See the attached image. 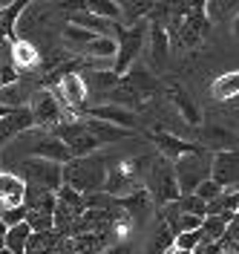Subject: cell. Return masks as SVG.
Returning <instances> with one entry per match:
<instances>
[{"label": "cell", "mask_w": 239, "mask_h": 254, "mask_svg": "<svg viewBox=\"0 0 239 254\" xmlns=\"http://www.w3.org/2000/svg\"><path fill=\"white\" fill-rule=\"evenodd\" d=\"M0 211H3V208H0Z\"/></svg>", "instance_id": "54"}, {"label": "cell", "mask_w": 239, "mask_h": 254, "mask_svg": "<svg viewBox=\"0 0 239 254\" xmlns=\"http://www.w3.org/2000/svg\"><path fill=\"white\" fill-rule=\"evenodd\" d=\"M210 156L213 153H207L205 147H202V150H196L191 156H182L173 162L176 185H179V193L182 196H191L205 179H210Z\"/></svg>", "instance_id": "5"}, {"label": "cell", "mask_w": 239, "mask_h": 254, "mask_svg": "<svg viewBox=\"0 0 239 254\" xmlns=\"http://www.w3.org/2000/svg\"><path fill=\"white\" fill-rule=\"evenodd\" d=\"M202 12H205L207 23H225L228 17H234L239 12V3L237 0H205Z\"/></svg>", "instance_id": "29"}, {"label": "cell", "mask_w": 239, "mask_h": 254, "mask_svg": "<svg viewBox=\"0 0 239 254\" xmlns=\"http://www.w3.org/2000/svg\"><path fill=\"white\" fill-rule=\"evenodd\" d=\"M0 254H9V252H6V249H0Z\"/></svg>", "instance_id": "51"}, {"label": "cell", "mask_w": 239, "mask_h": 254, "mask_svg": "<svg viewBox=\"0 0 239 254\" xmlns=\"http://www.w3.org/2000/svg\"><path fill=\"white\" fill-rule=\"evenodd\" d=\"M147 185V196L153 199V205H170L176 202L182 193H179V185H176V174H173V162H167V159H161L159 153L153 156L150 162V168H147V174H144V182Z\"/></svg>", "instance_id": "2"}, {"label": "cell", "mask_w": 239, "mask_h": 254, "mask_svg": "<svg viewBox=\"0 0 239 254\" xmlns=\"http://www.w3.org/2000/svg\"><path fill=\"white\" fill-rule=\"evenodd\" d=\"M81 122H84V127H87V133L98 142V147H104V144H115V142H121V139H130V136H133L130 130H118V127L104 125V122H96V119H81Z\"/></svg>", "instance_id": "21"}, {"label": "cell", "mask_w": 239, "mask_h": 254, "mask_svg": "<svg viewBox=\"0 0 239 254\" xmlns=\"http://www.w3.org/2000/svg\"><path fill=\"white\" fill-rule=\"evenodd\" d=\"M29 98H32V90L17 78L15 84H9V87L0 90V107H6V110H23V107H29Z\"/></svg>", "instance_id": "23"}, {"label": "cell", "mask_w": 239, "mask_h": 254, "mask_svg": "<svg viewBox=\"0 0 239 254\" xmlns=\"http://www.w3.org/2000/svg\"><path fill=\"white\" fill-rule=\"evenodd\" d=\"M222 254H237V252H234V249H225V252Z\"/></svg>", "instance_id": "49"}, {"label": "cell", "mask_w": 239, "mask_h": 254, "mask_svg": "<svg viewBox=\"0 0 239 254\" xmlns=\"http://www.w3.org/2000/svg\"><path fill=\"white\" fill-rule=\"evenodd\" d=\"M3 44H6V35H3V32H0V47H3Z\"/></svg>", "instance_id": "48"}, {"label": "cell", "mask_w": 239, "mask_h": 254, "mask_svg": "<svg viewBox=\"0 0 239 254\" xmlns=\"http://www.w3.org/2000/svg\"><path fill=\"white\" fill-rule=\"evenodd\" d=\"M167 95H170L173 107L179 110V116H182L188 125H193V127L202 125V113H199V107H196V101H193V98L185 93L179 84H167Z\"/></svg>", "instance_id": "20"}, {"label": "cell", "mask_w": 239, "mask_h": 254, "mask_svg": "<svg viewBox=\"0 0 239 254\" xmlns=\"http://www.w3.org/2000/svg\"><path fill=\"white\" fill-rule=\"evenodd\" d=\"M118 9H121V20H118V23H121L124 29H130V26H136V23L147 20L150 9H153V3H150V0H121Z\"/></svg>", "instance_id": "25"}, {"label": "cell", "mask_w": 239, "mask_h": 254, "mask_svg": "<svg viewBox=\"0 0 239 254\" xmlns=\"http://www.w3.org/2000/svg\"><path fill=\"white\" fill-rule=\"evenodd\" d=\"M9 113H12V110H6V107H0V119H3V116H9Z\"/></svg>", "instance_id": "47"}, {"label": "cell", "mask_w": 239, "mask_h": 254, "mask_svg": "<svg viewBox=\"0 0 239 254\" xmlns=\"http://www.w3.org/2000/svg\"><path fill=\"white\" fill-rule=\"evenodd\" d=\"M26 130H32L29 107H23V110H12L9 116H3V119H0V147H6L12 139H17V136L26 133Z\"/></svg>", "instance_id": "19"}, {"label": "cell", "mask_w": 239, "mask_h": 254, "mask_svg": "<svg viewBox=\"0 0 239 254\" xmlns=\"http://www.w3.org/2000/svg\"><path fill=\"white\" fill-rule=\"evenodd\" d=\"M176 208H179V214H191V217H202L205 220L207 217V205L199 199V196H179L176 199Z\"/></svg>", "instance_id": "37"}, {"label": "cell", "mask_w": 239, "mask_h": 254, "mask_svg": "<svg viewBox=\"0 0 239 254\" xmlns=\"http://www.w3.org/2000/svg\"><path fill=\"white\" fill-rule=\"evenodd\" d=\"M112 246L110 231H96V234H78V237H66L61 249L66 254H104V249Z\"/></svg>", "instance_id": "15"}, {"label": "cell", "mask_w": 239, "mask_h": 254, "mask_svg": "<svg viewBox=\"0 0 239 254\" xmlns=\"http://www.w3.org/2000/svg\"><path fill=\"white\" fill-rule=\"evenodd\" d=\"M78 116L81 119H96V122L112 125V127H118V130H130V133L139 127V113L115 107V104H93V107H84Z\"/></svg>", "instance_id": "9"}, {"label": "cell", "mask_w": 239, "mask_h": 254, "mask_svg": "<svg viewBox=\"0 0 239 254\" xmlns=\"http://www.w3.org/2000/svg\"><path fill=\"white\" fill-rule=\"evenodd\" d=\"M84 12L98 15V17H104V20H112V23L121 20V9H118L115 0H87V3H84ZM118 26H121V23H118Z\"/></svg>", "instance_id": "35"}, {"label": "cell", "mask_w": 239, "mask_h": 254, "mask_svg": "<svg viewBox=\"0 0 239 254\" xmlns=\"http://www.w3.org/2000/svg\"><path fill=\"white\" fill-rule=\"evenodd\" d=\"M219 193H222V188H219V185H216L213 179H205V182H202L199 188L193 190V196H199V199H202L205 205H207V202H213V199H216Z\"/></svg>", "instance_id": "39"}, {"label": "cell", "mask_w": 239, "mask_h": 254, "mask_svg": "<svg viewBox=\"0 0 239 254\" xmlns=\"http://www.w3.org/2000/svg\"><path fill=\"white\" fill-rule=\"evenodd\" d=\"M61 104L55 101V95L49 93V90H38L32 93L29 98V116H32V127L35 130H44L49 133L52 127H58L64 122V116H61Z\"/></svg>", "instance_id": "8"}, {"label": "cell", "mask_w": 239, "mask_h": 254, "mask_svg": "<svg viewBox=\"0 0 239 254\" xmlns=\"http://www.w3.org/2000/svg\"><path fill=\"white\" fill-rule=\"evenodd\" d=\"M207 214H239V188L222 190L213 202H207Z\"/></svg>", "instance_id": "33"}, {"label": "cell", "mask_w": 239, "mask_h": 254, "mask_svg": "<svg viewBox=\"0 0 239 254\" xmlns=\"http://www.w3.org/2000/svg\"><path fill=\"white\" fill-rule=\"evenodd\" d=\"M118 208L124 211L130 217V222L136 225V228H142V225H147V220L153 217V199L147 196V190H136V193H130V196H124V199H118Z\"/></svg>", "instance_id": "17"}, {"label": "cell", "mask_w": 239, "mask_h": 254, "mask_svg": "<svg viewBox=\"0 0 239 254\" xmlns=\"http://www.w3.org/2000/svg\"><path fill=\"white\" fill-rule=\"evenodd\" d=\"M231 32H234V38L239 41V12L234 15V20H231Z\"/></svg>", "instance_id": "43"}, {"label": "cell", "mask_w": 239, "mask_h": 254, "mask_svg": "<svg viewBox=\"0 0 239 254\" xmlns=\"http://www.w3.org/2000/svg\"><path fill=\"white\" fill-rule=\"evenodd\" d=\"M121 84L130 87V90L139 95L142 101L153 98L156 90H159V81H156V75H153V69H147V66H142V64H133L127 72L121 75Z\"/></svg>", "instance_id": "14"}, {"label": "cell", "mask_w": 239, "mask_h": 254, "mask_svg": "<svg viewBox=\"0 0 239 254\" xmlns=\"http://www.w3.org/2000/svg\"><path fill=\"white\" fill-rule=\"evenodd\" d=\"M142 176H144V159H121L118 165L107 168L104 193L112 196V199H124V196L144 188Z\"/></svg>", "instance_id": "4"}, {"label": "cell", "mask_w": 239, "mask_h": 254, "mask_svg": "<svg viewBox=\"0 0 239 254\" xmlns=\"http://www.w3.org/2000/svg\"><path fill=\"white\" fill-rule=\"evenodd\" d=\"M55 254H66V252H64V249H58V252H55Z\"/></svg>", "instance_id": "50"}, {"label": "cell", "mask_w": 239, "mask_h": 254, "mask_svg": "<svg viewBox=\"0 0 239 254\" xmlns=\"http://www.w3.org/2000/svg\"><path fill=\"white\" fill-rule=\"evenodd\" d=\"M147 32H150L147 20H142V23H136V26L121 32L118 52H115V61H112V72L115 75H124L130 66L139 61V55H142V49H144V41H147Z\"/></svg>", "instance_id": "6"}, {"label": "cell", "mask_w": 239, "mask_h": 254, "mask_svg": "<svg viewBox=\"0 0 239 254\" xmlns=\"http://www.w3.org/2000/svg\"><path fill=\"white\" fill-rule=\"evenodd\" d=\"M49 133H52L55 139H61V142H64V147L72 153V159L90 156V153H96V150H98V142L87 133V127H84L81 119H64L61 125L52 127Z\"/></svg>", "instance_id": "7"}, {"label": "cell", "mask_w": 239, "mask_h": 254, "mask_svg": "<svg viewBox=\"0 0 239 254\" xmlns=\"http://www.w3.org/2000/svg\"><path fill=\"white\" fill-rule=\"evenodd\" d=\"M15 171L12 174H17L29 188H44V190H55L64 185V165H55V162H47V159H20V162H15L12 165Z\"/></svg>", "instance_id": "3"}, {"label": "cell", "mask_w": 239, "mask_h": 254, "mask_svg": "<svg viewBox=\"0 0 239 254\" xmlns=\"http://www.w3.org/2000/svg\"><path fill=\"white\" fill-rule=\"evenodd\" d=\"M193 142L199 144V147H205L207 153H225V150H237L239 147L237 133L222 125H199Z\"/></svg>", "instance_id": "10"}, {"label": "cell", "mask_w": 239, "mask_h": 254, "mask_svg": "<svg viewBox=\"0 0 239 254\" xmlns=\"http://www.w3.org/2000/svg\"><path fill=\"white\" fill-rule=\"evenodd\" d=\"M55 205H58V199H55V193H52V190L29 188V185H26V199H23V208H26L29 214H47V217H52V214H55Z\"/></svg>", "instance_id": "22"}, {"label": "cell", "mask_w": 239, "mask_h": 254, "mask_svg": "<svg viewBox=\"0 0 239 254\" xmlns=\"http://www.w3.org/2000/svg\"><path fill=\"white\" fill-rule=\"evenodd\" d=\"M115 52H118V41H112V38H96L90 47L81 52V58H87V61H93V64H101V61H107L112 64L115 61Z\"/></svg>", "instance_id": "28"}, {"label": "cell", "mask_w": 239, "mask_h": 254, "mask_svg": "<svg viewBox=\"0 0 239 254\" xmlns=\"http://www.w3.org/2000/svg\"><path fill=\"white\" fill-rule=\"evenodd\" d=\"M147 38H150V58H153V66L161 69L164 61H167V52H170V38H167L164 26H159V23H150Z\"/></svg>", "instance_id": "24"}, {"label": "cell", "mask_w": 239, "mask_h": 254, "mask_svg": "<svg viewBox=\"0 0 239 254\" xmlns=\"http://www.w3.org/2000/svg\"><path fill=\"white\" fill-rule=\"evenodd\" d=\"M26 199V182L12 171H0V208H20Z\"/></svg>", "instance_id": "18"}, {"label": "cell", "mask_w": 239, "mask_h": 254, "mask_svg": "<svg viewBox=\"0 0 239 254\" xmlns=\"http://www.w3.org/2000/svg\"><path fill=\"white\" fill-rule=\"evenodd\" d=\"M55 199H58V205L66 208L72 217H78L84 214V196H81L78 190H72L69 185H61V188L55 190Z\"/></svg>", "instance_id": "36"}, {"label": "cell", "mask_w": 239, "mask_h": 254, "mask_svg": "<svg viewBox=\"0 0 239 254\" xmlns=\"http://www.w3.org/2000/svg\"><path fill=\"white\" fill-rule=\"evenodd\" d=\"M228 104H231V107H234V110L239 113V95H237V98H234V101H228Z\"/></svg>", "instance_id": "45"}, {"label": "cell", "mask_w": 239, "mask_h": 254, "mask_svg": "<svg viewBox=\"0 0 239 254\" xmlns=\"http://www.w3.org/2000/svg\"><path fill=\"white\" fill-rule=\"evenodd\" d=\"M234 252H237V254H239V246H234Z\"/></svg>", "instance_id": "52"}, {"label": "cell", "mask_w": 239, "mask_h": 254, "mask_svg": "<svg viewBox=\"0 0 239 254\" xmlns=\"http://www.w3.org/2000/svg\"><path fill=\"white\" fill-rule=\"evenodd\" d=\"M23 12H26V3H23V0L6 3V6L0 9V32L6 35V41H9V44L17 41V20H20Z\"/></svg>", "instance_id": "26"}, {"label": "cell", "mask_w": 239, "mask_h": 254, "mask_svg": "<svg viewBox=\"0 0 239 254\" xmlns=\"http://www.w3.org/2000/svg\"><path fill=\"white\" fill-rule=\"evenodd\" d=\"M199 243H202V231H182V234H176L173 249H182V252H193Z\"/></svg>", "instance_id": "38"}, {"label": "cell", "mask_w": 239, "mask_h": 254, "mask_svg": "<svg viewBox=\"0 0 239 254\" xmlns=\"http://www.w3.org/2000/svg\"><path fill=\"white\" fill-rule=\"evenodd\" d=\"M104 254H133V243H112L104 249Z\"/></svg>", "instance_id": "42"}, {"label": "cell", "mask_w": 239, "mask_h": 254, "mask_svg": "<svg viewBox=\"0 0 239 254\" xmlns=\"http://www.w3.org/2000/svg\"><path fill=\"white\" fill-rule=\"evenodd\" d=\"M170 254H193V252H182V249H170Z\"/></svg>", "instance_id": "46"}, {"label": "cell", "mask_w": 239, "mask_h": 254, "mask_svg": "<svg viewBox=\"0 0 239 254\" xmlns=\"http://www.w3.org/2000/svg\"><path fill=\"white\" fill-rule=\"evenodd\" d=\"M9 58H12V66H15V72H35V69H41V52L35 47L29 38H17L9 44Z\"/></svg>", "instance_id": "13"}, {"label": "cell", "mask_w": 239, "mask_h": 254, "mask_svg": "<svg viewBox=\"0 0 239 254\" xmlns=\"http://www.w3.org/2000/svg\"><path fill=\"white\" fill-rule=\"evenodd\" d=\"M81 81L87 87V95H107L121 84V75H115L112 69H101V66H87L81 69Z\"/></svg>", "instance_id": "16"}, {"label": "cell", "mask_w": 239, "mask_h": 254, "mask_svg": "<svg viewBox=\"0 0 239 254\" xmlns=\"http://www.w3.org/2000/svg\"><path fill=\"white\" fill-rule=\"evenodd\" d=\"M98 35H93V32H87V29H81V26H72V23H66L64 26V44L69 49H75V52H84V49L90 47L93 41H96Z\"/></svg>", "instance_id": "34"}, {"label": "cell", "mask_w": 239, "mask_h": 254, "mask_svg": "<svg viewBox=\"0 0 239 254\" xmlns=\"http://www.w3.org/2000/svg\"><path fill=\"white\" fill-rule=\"evenodd\" d=\"M107 159L90 153V156L69 159L64 165V185H69L72 190H78L81 196L87 193H101L104 182H107Z\"/></svg>", "instance_id": "1"}, {"label": "cell", "mask_w": 239, "mask_h": 254, "mask_svg": "<svg viewBox=\"0 0 239 254\" xmlns=\"http://www.w3.org/2000/svg\"><path fill=\"white\" fill-rule=\"evenodd\" d=\"M61 243H64V240L58 237L55 231L32 234V237L26 240V249H23V254H55L58 249H61Z\"/></svg>", "instance_id": "30"}, {"label": "cell", "mask_w": 239, "mask_h": 254, "mask_svg": "<svg viewBox=\"0 0 239 254\" xmlns=\"http://www.w3.org/2000/svg\"><path fill=\"white\" fill-rule=\"evenodd\" d=\"M173 240H176V234L167 228V222L159 217V220H156V228H153V234H150V240H147L144 254H170Z\"/></svg>", "instance_id": "27"}, {"label": "cell", "mask_w": 239, "mask_h": 254, "mask_svg": "<svg viewBox=\"0 0 239 254\" xmlns=\"http://www.w3.org/2000/svg\"><path fill=\"white\" fill-rule=\"evenodd\" d=\"M3 6H6V3H0V9H3Z\"/></svg>", "instance_id": "53"}, {"label": "cell", "mask_w": 239, "mask_h": 254, "mask_svg": "<svg viewBox=\"0 0 239 254\" xmlns=\"http://www.w3.org/2000/svg\"><path fill=\"white\" fill-rule=\"evenodd\" d=\"M3 237H6V225L0 222V249H3Z\"/></svg>", "instance_id": "44"}, {"label": "cell", "mask_w": 239, "mask_h": 254, "mask_svg": "<svg viewBox=\"0 0 239 254\" xmlns=\"http://www.w3.org/2000/svg\"><path fill=\"white\" fill-rule=\"evenodd\" d=\"M147 139L156 144L159 156L167 159V162H176V159L191 156V153H196V150H202V147H199L196 142H191V139H182V136H176V133H164V130H150Z\"/></svg>", "instance_id": "12"}, {"label": "cell", "mask_w": 239, "mask_h": 254, "mask_svg": "<svg viewBox=\"0 0 239 254\" xmlns=\"http://www.w3.org/2000/svg\"><path fill=\"white\" fill-rule=\"evenodd\" d=\"M26 220V208H3L0 211V222L6 225V228H12V225H20V222Z\"/></svg>", "instance_id": "40"}, {"label": "cell", "mask_w": 239, "mask_h": 254, "mask_svg": "<svg viewBox=\"0 0 239 254\" xmlns=\"http://www.w3.org/2000/svg\"><path fill=\"white\" fill-rule=\"evenodd\" d=\"M210 179L222 190L239 188V147L210 156Z\"/></svg>", "instance_id": "11"}, {"label": "cell", "mask_w": 239, "mask_h": 254, "mask_svg": "<svg viewBox=\"0 0 239 254\" xmlns=\"http://www.w3.org/2000/svg\"><path fill=\"white\" fill-rule=\"evenodd\" d=\"M222 243L225 249H234V246H239V214H234V220L228 222V228H225V234H222Z\"/></svg>", "instance_id": "41"}, {"label": "cell", "mask_w": 239, "mask_h": 254, "mask_svg": "<svg viewBox=\"0 0 239 254\" xmlns=\"http://www.w3.org/2000/svg\"><path fill=\"white\" fill-rule=\"evenodd\" d=\"M32 237V231H29V225L26 222H20V225H12V228H6V237H3V249L9 254H23L26 249V240Z\"/></svg>", "instance_id": "32"}, {"label": "cell", "mask_w": 239, "mask_h": 254, "mask_svg": "<svg viewBox=\"0 0 239 254\" xmlns=\"http://www.w3.org/2000/svg\"><path fill=\"white\" fill-rule=\"evenodd\" d=\"M231 220H234L231 214H207L205 220H202V228H199L202 231V240L205 243H219Z\"/></svg>", "instance_id": "31"}]
</instances>
